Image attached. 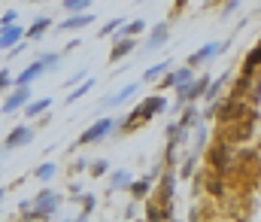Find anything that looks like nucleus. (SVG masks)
Instances as JSON below:
<instances>
[{
    "label": "nucleus",
    "mask_w": 261,
    "mask_h": 222,
    "mask_svg": "<svg viewBox=\"0 0 261 222\" xmlns=\"http://www.w3.org/2000/svg\"><path fill=\"white\" fill-rule=\"evenodd\" d=\"M55 207H58V195H55V192H43V195L37 198V210H31V216L46 219L49 213H55Z\"/></svg>",
    "instance_id": "1"
},
{
    "label": "nucleus",
    "mask_w": 261,
    "mask_h": 222,
    "mask_svg": "<svg viewBox=\"0 0 261 222\" xmlns=\"http://www.w3.org/2000/svg\"><path fill=\"white\" fill-rule=\"evenodd\" d=\"M113 128V119H100V122H94L82 137H79V143H97V140H103L107 137V131Z\"/></svg>",
    "instance_id": "2"
},
{
    "label": "nucleus",
    "mask_w": 261,
    "mask_h": 222,
    "mask_svg": "<svg viewBox=\"0 0 261 222\" xmlns=\"http://www.w3.org/2000/svg\"><path fill=\"white\" fill-rule=\"evenodd\" d=\"M28 97H31V91H28V85H18L9 97H6V104H3V113H18V107H28Z\"/></svg>",
    "instance_id": "3"
},
{
    "label": "nucleus",
    "mask_w": 261,
    "mask_h": 222,
    "mask_svg": "<svg viewBox=\"0 0 261 222\" xmlns=\"http://www.w3.org/2000/svg\"><path fill=\"white\" fill-rule=\"evenodd\" d=\"M21 37H24V28H21V24H9V28H0V49H15Z\"/></svg>",
    "instance_id": "4"
},
{
    "label": "nucleus",
    "mask_w": 261,
    "mask_h": 222,
    "mask_svg": "<svg viewBox=\"0 0 261 222\" xmlns=\"http://www.w3.org/2000/svg\"><path fill=\"white\" fill-rule=\"evenodd\" d=\"M167 37H170V24H167V21H161V24H155V28H152V37L146 40V46H143V49H146V52H152V49L164 46V43H167Z\"/></svg>",
    "instance_id": "5"
},
{
    "label": "nucleus",
    "mask_w": 261,
    "mask_h": 222,
    "mask_svg": "<svg viewBox=\"0 0 261 222\" xmlns=\"http://www.w3.org/2000/svg\"><path fill=\"white\" fill-rule=\"evenodd\" d=\"M222 49H225V46H222V43H206V46H203V49H197L195 55H192V58H189V64H192V67H197V64H203V61H206V58H213V55H219V52H222Z\"/></svg>",
    "instance_id": "6"
},
{
    "label": "nucleus",
    "mask_w": 261,
    "mask_h": 222,
    "mask_svg": "<svg viewBox=\"0 0 261 222\" xmlns=\"http://www.w3.org/2000/svg\"><path fill=\"white\" fill-rule=\"evenodd\" d=\"M164 107H167V101H164L161 94H155V97H146V101H143V104H140L137 110H140V113H143L146 119H152V116H155L158 110H164Z\"/></svg>",
    "instance_id": "7"
},
{
    "label": "nucleus",
    "mask_w": 261,
    "mask_h": 222,
    "mask_svg": "<svg viewBox=\"0 0 261 222\" xmlns=\"http://www.w3.org/2000/svg\"><path fill=\"white\" fill-rule=\"evenodd\" d=\"M43 73H46V64H43V61H34L31 67H24V70H21V76L15 79V85H31L37 76H43Z\"/></svg>",
    "instance_id": "8"
},
{
    "label": "nucleus",
    "mask_w": 261,
    "mask_h": 222,
    "mask_svg": "<svg viewBox=\"0 0 261 222\" xmlns=\"http://www.w3.org/2000/svg\"><path fill=\"white\" fill-rule=\"evenodd\" d=\"M31 140H34V131H31V128H21V125H18V128H15V131L9 134V140H6V149L24 146V143H31Z\"/></svg>",
    "instance_id": "9"
},
{
    "label": "nucleus",
    "mask_w": 261,
    "mask_h": 222,
    "mask_svg": "<svg viewBox=\"0 0 261 222\" xmlns=\"http://www.w3.org/2000/svg\"><path fill=\"white\" fill-rule=\"evenodd\" d=\"M94 21V15H70L58 24V31H79V28H88Z\"/></svg>",
    "instance_id": "10"
},
{
    "label": "nucleus",
    "mask_w": 261,
    "mask_h": 222,
    "mask_svg": "<svg viewBox=\"0 0 261 222\" xmlns=\"http://www.w3.org/2000/svg\"><path fill=\"white\" fill-rule=\"evenodd\" d=\"M206 85H210V79L203 76V79H197V82H192V88H189V85H186V88H179V97H182V101H189V97L195 101V97H200V94L206 91Z\"/></svg>",
    "instance_id": "11"
},
{
    "label": "nucleus",
    "mask_w": 261,
    "mask_h": 222,
    "mask_svg": "<svg viewBox=\"0 0 261 222\" xmlns=\"http://www.w3.org/2000/svg\"><path fill=\"white\" fill-rule=\"evenodd\" d=\"M189 79H192V67H186V70H176V73H167L161 85H176V88H186V85H189Z\"/></svg>",
    "instance_id": "12"
},
{
    "label": "nucleus",
    "mask_w": 261,
    "mask_h": 222,
    "mask_svg": "<svg viewBox=\"0 0 261 222\" xmlns=\"http://www.w3.org/2000/svg\"><path fill=\"white\" fill-rule=\"evenodd\" d=\"M49 24H52V21H49L46 15H40V18H37V21H34V24H31V28L24 31V37H31V40H40V37H43V34L49 31Z\"/></svg>",
    "instance_id": "13"
},
{
    "label": "nucleus",
    "mask_w": 261,
    "mask_h": 222,
    "mask_svg": "<svg viewBox=\"0 0 261 222\" xmlns=\"http://www.w3.org/2000/svg\"><path fill=\"white\" fill-rule=\"evenodd\" d=\"M134 91H137V82H134V85H125V88H122V91H116V94H110L103 104H107V107H119V104H125V101H128Z\"/></svg>",
    "instance_id": "14"
},
{
    "label": "nucleus",
    "mask_w": 261,
    "mask_h": 222,
    "mask_svg": "<svg viewBox=\"0 0 261 222\" xmlns=\"http://www.w3.org/2000/svg\"><path fill=\"white\" fill-rule=\"evenodd\" d=\"M130 49H134V40H130V37H122V40L113 46V52H110V61H119V58H125Z\"/></svg>",
    "instance_id": "15"
},
{
    "label": "nucleus",
    "mask_w": 261,
    "mask_h": 222,
    "mask_svg": "<svg viewBox=\"0 0 261 222\" xmlns=\"http://www.w3.org/2000/svg\"><path fill=\"white\" fill-rule=\"evenodd\" d=\"M49 104H52L49 97H43V101H31V104L24 107V113H28V116H40L43 110H49Z\"/></svg>",
    "instance_id": "16"
},
{
    "label": "nucleus",
    "mask_w": 261,
    "mask_h": 222,
    "mask_svg": "<svg viewBox=\"0 0 261 222\" xmlns=\"http://www.w3.org/2000/svg\"><path fill=\"white\" fill-rule=\"evenodd\" d=\"M91 85H94V79H82V85H79L76 91H70V97H67V101H79V97H85V94L91 91Z\"/></svg>",
    "instance_id": "17"
},
{
    "label": "nucleus",
    "mask_w": 261,
    "mask_h": 222,
    "mask_svg": "<svg viewBox=\"0 0 261 222\" xmlns=\"http://www.w3.org/2000/svg\"><path fill=\"white\" fill-rule=\"evenodd\" d=\"M125 186H130V174L128 170H116L113 174V189H125Z\"/></svg>",
    "instance_id": "18"
},
{
    "label": "nucleus",
    "mask_w": 261,
    "mask_h": 222,
    "mask_svg": "<svg viewBox=\"0 0 261 222\" xmlns=\"http://www.w3.org/2000/svg\"><path fill=\"white\" fill-rule=\"evenodd\" d=\"M146 24L143 21H130V24H125V28H119V37H134V34H140Z\"/></svg>",
    "instance_id": "19"
},
{
    "label": "nucleus",
    "mask_w": 261,
    "mask_h": 222,
    "mask_svg": "<svg viewBox=\"0 0 261 222\" xmlns=\"http://www.w3.org/2000/svg\"><path fill=\"white\" fill-rule=\"evenodd\" d=\"M40 61L46 64V70H58V64H61V55H58V52H49V55H43Z\"/></svg>",
    "instance_id": "20"
},
{
    "label": "nucleus",
    "mask_w": 261,
    "mask_h": 222,
    "mask_svg": "<svg viewBox=\"0 0 261 222\" xmlns=\"http://www.w3.org/2000/svg\"><path fill=\"white\" fill-rule=\"evenodd\" d=\"M161 73H167V61H161V64H155V67H149V70L143 73V79L149 82V79H158Z\"/></svg>",
    "instance_id": "21"
},
{
    "label": "nucleus",
    "mask_w": 261,
    "mask_h": 222,
    "mask_svg": "<svg viewBox=\"0 0 261 222\" xmlns=\"http://www.w3.org/2000/svg\"><path fill=\"white\" fill-rule=\"evenodd\" d=\"M119 28H122V18H110V21L100 28V37H110V34H116Z\"/></svg>",
    "instance_id": "22"
},
{
    "label": "nucleus",
    "mask_w": 261,
    "mask_h": 222,
    "mask_svg": "<svg viewBox=\"0 0 261 222\" xmlns=\"http://www.w3.org/2000/svg\"><path fill=\"white\" fill-rule=\"evenodd\" d=\"M258 64H261V43L249 52V58H246V70H252V67H258Z\"/></svg>",
    "instance_id": "23"
},
{
    "label": "nucleus",
    "mask_w": 261,
    "mask_h": 222,
    "mask_svg": "<svg viewBox=\"0 0 261 222\" xmlns=\"http://www.w3.org/2000/svg\"><path fill=\"white\" fill-rule=\"evenodd\" d=\"M88 3H91V0H64V9L67 12H82Z\"/></svg>",
    "instance_id": "24"
},
{
    "label": "nucleus",
    "mask_w": 261,
    "mask_h": 222,
    "mask_svg": "<svg viewBox=\"0 0 261 222\" xmlns=\"http://www.w3.org/2000/svg\"><path fill=\"white\" fill-rule=\"evenodd\" d=\"M37 177H40V180H52V177H55V164H40V167H37Z\"/></svg>",
    "instance_id": "25"
},
{
    "label": "nucleus",
    "mask_w": 261,
    "mask_h": 222,
    "mask_svg": "<svg viewBox=\"0 0 261 222\" xmlns=\"http://www.w3.org/2000/svg\"><path fill=\"white\" fill-rule=\"evenodd\" d=\"M130 192H134V198H143V195L149 192V180H140V183H134V186H130Z\"/></svg>",
    "instance_id": "26"
},
{
    "label": "nucleus",
    "mask_w": 261,
    "mask_h": 222,
    "mask_svg": "<svg viewBox=\"0 0 261 222\" xmlns=\"http://www.w3.org/2000/svg\"><path fill=\"white\" fill-rule=\"evenodd\" d=\"M9 24H15V12H6V15L0 18V28H9Z\"/></svg>",
    "instance_id": "27"
},
{
    "label": "nucleus",
    "mask_w": 261,
    "mask_h": 222,
    "mask_svg": "<svg viewBox=\"0 0 261 222\" xmlns=\"http://www.w3.org/2000/svg\"><path fill=\"white\" fill-rule=\"evenodd\" d=\"M9 82H12V76L6 73V70H0V91H3V88H6Z\"/></svg>",
    "instance_id": "28"
},
{
    "label": "nucleus",
    "mask_w": 261,
    "mask_h": 222,
    "mask_svg": "<svg viewBox=\"0 0 261 222\" xmlns=\"http://www.w3.org/2000/svg\"><path fill=\"white\" fill-rule=\"evenodd\" d=\"M186 3H189V0H176L173 6H176V9H186Z\"/></svg>",
    "instance_id": "29"
}]
</instances>
